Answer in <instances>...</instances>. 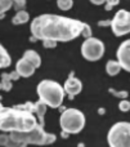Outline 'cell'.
<instances>
[{"instance_id":"obj_1","label":"cell","mask_w":130,"mask_h":147,"mask_svg":"<svg viewBox=\"0 0 130 147\" xmlns=\"http://www.w3.org/2000/svg\"><path fill=\"white\" fill-rule=\"evenodd\" d=\"M85 23L57 14H41L31 22L34 40L70 41L81 35Z\"/></svg>"},{"instance_id":"obj_2","label":"cell","mask_w":130,"mask_h":147,"mask_svg":"<svg viewBox=\"0 0 130 147\" xmlns=\"http://www.w3.org/2000/svg\"><path fill=\"white\" fill-rule=\"evenodd\" d=\"M56 136L46 133L40 124L31 132H13L0 134V146L3 147H27L28 145L46 146L56 142Z\"/></svg>"},{"instance_id":"obj_3","label":"cell","mask_w":130,"mask_h":147,"mask_svg":"<svg viewBox=\"0 0 130 147\" xmlns=\"http://www.w3.org/2000/svg\"><path fill=\"white\" fill-rule=\"evenodd\" d=\"M38 125L32 112L17 107H4L0 111V130L3 132H31Z\"/></svg>"},{"instance_id":"obj_4","label":"cell","mask_w":130,"mask_h":147,"mask_svg":"<svg viewBox=\"0 0 130 147\" xmlns=\"http://www.w3.org/2000/svg\"><path fill=\"white\" fill-rule=\"evenodd\" d=\"M38 94L41 102L49 107L58 109L64 98V89L53 80H43L38 85Z\"/></svg>"},{"instance_id":"obj_5","label":"cell","mask_w":130,"mask_h":147,"mask_svg":"<svg viewBox=\"0 0 130 147\" xmlns=\"http://www.w3.org/2000/svg\"><path fill=\"white\" fill-rule=\"evenodd\" d=\"M61 128L66 134H77L85 125V116L76 109H66L61 115Z\"/></svg>"},{"instance_id":"obj_6","label":"cell","mask_w":130,"mask_h":147,"mask_svg":"<svg viewBox=\"0 0 130 147\" xmlns=\"http://www.w3.org/2000/svg\"><path fill=\"white\" fill-rule=\"evenodd\" d=\"M110 147H130V123H116L108 132Z\"/></svg>"},{"instance_id":"obj_7","label":"cell","mask_w":130,"mask_h":147,"mask_svg":"<svg viewBox=\"0 0 130 147\" xmlns=\"http://www.w3.org/2000/svg\"><path fill=\"white\" fill-rule=\"evenodd\" d=\"M105 53V44L95 38L84 40L81 45V54L88 61H98Z\"/></svg>"},{"instance_id":"obj_8","label":"cell","mask_w":130,"mask_h":147,"mask_svg":"<svg viewBox=\"0 0 130 147\" xmlns=\"http://www.w3.org/2000/svg\"><path fill=\"white\" fill-rule=\"evenodd\" d=\"M111 28L116 36H123L130 32V12L125 9L119 10L112 20Z\"/></svg>"},{"instance_id":"obj_9","label":"cell","mask_w":130,"mask_h":147,"mask_svg":"<svg viewBox=\"0 0 130 147\" xmlns=\"http://www.w3.org/2000/svg\"><path fill=\"white\" fill-rule=\"evenodd\" d=\"M116 54H117V61L121 67L130 72V39L121 43Z\"/></svg>"},{"instance_id":"obj_10","label":"cell","mask_w":130,"mask_h":147,"mask_svg":"<svg viewBox=\"0 0 130 147\" xmlns=\"http://www.w3.org/2000/svg\"><path fill=\"white\" fill-rule=\"evenodd\" d=\"M63 89H64V92L68 94L70 99H74V97L81 92L82 84H81V81H80L79 79L74 76V72H71L70 74V78L67 79L66 83H64Z\"/></svg>"},{"instance_id":"obj_11","label":"cell","mask_w":130,"mask_h":147,"mask_svg":"<svg viewBox=\"0 0 130 147\" xmlns=\"http://www.w3.org/2000/svg\"><path fill=\"white\" fill-rule=\"evenodd\" d=\"M15 71L19 74V76L28 78V76H31L34 72H35V67H34L28 61H26L25 58H21L19 61L17 62V65H15Z\"/></svg>"},{"instance_id":"obj_12","label":"cell","mask_w":130,"mask_h":147,"mask_svg":"<svg viewBox=\"0 0 130 147\" xmlns=\"http://www.w3.org/2000/svg\"><path fill=\"white\" fill-rule=\"evenodd\" d=\"M22 58H25L26 61H28L34 67H35V69H38V67L41 65V58H40V56H39V54L36 53L35 51H32V49H28V51H26Z\"/></svg>"},{"instance_id":"obj_13","label":"cell","mask_w":130,"mask_h":147,"mask_svg":"<svg viewBox=\"0 0 130 147\" xmlns=\"http://www.w3.org/2000/svg\"><path fill=\"white\" fill-rule=\"evenodd\" d=\"M45 112H46V105L41 101H38L35 103V107H34V115L35 114L38 115V119L43 128H44V124H45V121H44V115H45Z\"/></svg>"},{"instance_id":"obj_14","label":"cell","mask_w":130,"mask_h":147,"mask_svg":"<svg viewBox=\"0 0 130 147\" xmlns=\"http://www.w3.org/2000/svg\"><path fill=\"white\" fill-rule=\"evenodd\" d=\"M121 69H123V67L119 63V61H108L107 65H106V71L111 76L117 75V74L121 71Z\"/></svg>"},{"instance_id":"obj_15","label":"cell","mask_w":130,"mask_h":147,"mask_svg":"<svg viewBox=\"0 0 130 147\" xmlns=\"http://www.w3.org/2000/svg\"><path fill=\"white\" fill-rule=\"evenodd\" d=\"M10 56L8 54V52L5 51V48L0 44V69L8 67L10 65Z\"/></svg>"},{"instance_id":"obj_16","label":"cell","mask_w":130,"mask_h":147,"mask_svg":"<svg viewBox=\"0 0 130 147\" xmlns=\"http://www.w3.org/2000/svg\"><path fill=\"white\" fill-rule=\"evenodd\" d=\"M30 20V16L27 12L22 10V12H17V14L12 18V23L13 25H21V23H25Z\"/></svg>"},{"instance_id":"obj_17","label":"cell","mask_w":130,"mask_h":147,"mask_svg":"<svg viewBox=\"0 0 130 147\" xmlns=\"http://www.w3.org/2000/svg\"><path fill=\"white\" fill-rule=\"evenodd\" d=\"M12 78H10L9 74H1V80H0V84H1V90L9 92L12 89Z\"/></svg>"},{"instance_id":"obj_18","label":"cell","mask_w":130,"mask_h":147,"mask_svg":"<svg viewBox=\"0 0 130 147\" xmlns=\"http://www.w3.org/2000/svg\"><path fill=\"white\" fill-rule=\"evenodd\" d=\"M13 7L12 0H0V20L4 18V13Z\"/></svg>"},{"instance_id":"obj_19","label":"cell","mask_w":130,"mask_h":147,"mask_svg":"<svg viewBox=\"0 0 130 147\" xmlns=\"http://www.w3.org/2000/svg\"><path fill=\"white\" fill-rule=\"evenodd\" d=\"M110 93L112 94V96L120 98L121 101H123V99H126L128 98V96H129L128 90H116V89H113V88H110Z\"/></svg>"},{"instance_id":"obj_20","label":"cell","mask_w":130,"mask_h":147,"mask_svg":"<svg viewBox=\"0 0 130 147\" xmlns=\"http://www.w3.org/2000/svg\"><path fill=\"white\" fill-rule=\"evenodd\" d=\"M57 5H58L59 9H62V10H68V9H71V7L74 5V1H72V0H58Z\"/></svg>"},{"instance_id":"obj_21","label":"cell","mask_w":130,"mask_h":147,"mask_svg":"<svg viewBox=\"0 0 130 147\" xmlns=\"http://www.w3.org/2000/svg\"><path fill=\"white\" fill-rule=\"evenodd\" d=\"M25 7H26L25 0H15V1H13V8H14L15 10H18V12L25 10Z\"/></svg>"},{"instance_id":"obj_22","label":"cell","mask_w":130,"mask_h":147,"mask_svg":"<svg viewBox=\"0 0 130 147\" xmlns=\"http://www.w3.org/2000/svg\"><path fill=\"white\" fill-rule=\"evenodd\" d=\"M119 109H120L123 112H128L130 110V102L128 99H123V101L119 103Z\"/></svg>"},{"instance_id":"obj_23","label":"cell","mask_w":130,"mask_h":147,"mask_svg":"<svg viewBox=\"0 0 130 147\" xmlns=\"http://www.w3.org/2000/svg\"><path fill=\"white\" fill-rule=\"evenodd\" d=\"M81 35L85 38V40H86V39H90V38H92V28H90L89 25H86V23H85V27H84V30H82Z\"/></svg>"},{"instance_id":"obj_24","label":"cell","mask_w":130,"mask_h":147,"mask_svg":"<svg viewBox=\"0 0 130 147\" xmlns=\"http://www.w3.org/2000/svg\"><path fill=\"white\" fill-rule=\"evenodd\" d=\"M43 45H44V48H54V47L57 45V41H54V40H44Z\"/></svg>"},{"instance_id":"obj_25","label":"cell","mask_w":130,"mask_h":147,"mask_svg":"<svg viewBox=\"0 0 130 147\" xmlns=\"http://www.w3.org/2000/svg\"><path fill=\"white\" fill-rule=\"evenodd\" d=\"M119 4V0H112V1H107L106 3V7L105 9L106 10H111L113 8V5H117Z\"/></svg>"},{"instance_id":"obj_26","label":"cell","mask_w":130,"mask_h":147,"mask_svg":"<svg viewBox=\"0 0 130 147\" xmlns=\"http://www.w3.org/2000/svg\"><path fill=\"white\" fill-rule=\"evenodd\" d=\"M111 23H112V21H110V20L99 21V22H98V26H99V27H106V26H111Z\"/></svg>"},{"instance_id":"obj_27","label":"cell","mask_w":130,"mask_h":147,"mask_svg":"<svg viewBox=\"0 0 130 147\" xmlns=\"http://www.w3.org/2000/svg\"><path fill=\"white\" fill-rule=\"evenodd\" d=\"M93 4H97V5H101V4H103L105 1H102V0H93Z\"/></svg>"},{"instance_id":"obj_28","label":"cell","mask_w":130,"mask_h":147,"mask_svg":"<svg viewBox=\"0 0 130 147\" xmlns=\"http://www.w3.org/2000/svg\"><path fill=\"white\" fill-rule=\"evenodd\" d=\"M4 109V107H3V105H1V102H0V111H1V110Z\"/></svg>"},{"instance_id":"obj_29","label":"cell","mask_w":130,"mask_h":147,"mask_svg":"<svg viewBox=\"0 0 130 147\" xmlns=\"http://www.w3.org/2000/svg\"><path fill=\"white\" fill-rule=\"evenodd\" d=\"M0 89H1V84H0Z\"/></svg>"},{"instance_id":"obj_30","label":"cell","mask_w":130,"mask_h":147,"mask_svg":"<svg viewBox=\"0 0 130 147\" xmlns=\"http://www.w3.org/2000/svg\"><path fill=\"white\" fill-rule=\"evenodd\" d=\"M0 99H1V96H0Z\"/></svg>"}]
</instances>
